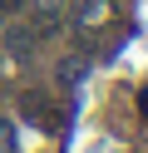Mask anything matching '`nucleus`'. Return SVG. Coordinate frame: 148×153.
<instances>
[{
  "instance_id": "2",
  "label": "nucleus",
  "mask_w": 148,
  "mask_h": 153,
  "mask_svg": "<svg viewBox=\"0 0 148 153\" xmlns=\"http://www.w3.org/2000/svg\"><path fill=\"white\" fill-rule=\"evenodd\" d=\"M35 40H39V30H35V25H15V30L5 35L10 54H30V50H35Z\"/></svg>"
},
{
  "instance_id": "6",
  "label": "nucleus",
  "mask_w": 148,
  "mask_h": 153,
  "mask_svg": "<svg viewBox=\"0 0 148 153\" xmlns=\"http://www.w3.org/2000/svg\"><path fill=\"white\" fill-rule=\"evenodd\" d=\"M20 5H25V0H0V10H20Z\"/></svg>"
},
{
  "instance_id": "5",
  "label": "nucleus",
  "mask_w": 148,
  "mask_h": 153,
  "mask_svg": "<svg viewBox=\"0 0 148 153\" xmlns=\"http://www.w3.org/2000/svg\"><path fill=\"white\" fill-rule=\"evenodd\" d=\"M59 79H64V84H79V79H84V64H79V59L59 64Z\"/></svg>"
},
{
  "instance_id": "1",
  "label": "nucleus",
  "mask_w": 148,
  "mask_h": 153,
  "mask_svg": "<svg viewBox=\"0 0 148 153\" xmlns=\"http://www.w3.org/2000/svg\"><path fill=\"white\" fill-rule=\"evenodd\" d=\"M20 109H25V119L39 123V128H59V119L49 114V99H45V94H25V99H20Z\"/></svg>"
},
{
  "instance_id": "4",
  "label": "nucleus",
  "mask_w": 148,
  "mask_h": 153,
  "mask_svg": "<svg viewBox=\"0 0 148 153\" xmlns=\"http://www.w3.org/2000/svg\"><path fill=\"white\" fill-rule=\"evenodd\" d=\"M0 153H15V123L0 119Z\"/></svg>"
},
{
  "instance_id": "3",
  "label": "nucleus",
  "mask_w": 148,
  "mask_h": 153,
  "mask_svg": "<svg viewBox=\"0 0 148 153\" xmlns=\"http://www.w3.org/2000/svg\"><path fill=\"white\" fill-rule=\"evenodd\" d=\"M104 10H109V0H74V15H79V20H99Z\"/></svg>"
}]
</instances>
